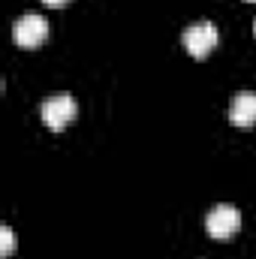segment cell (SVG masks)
<instances>
[{
  "label": "cell",
  "mask_w": 256,
  "mask_h": 259,
  "mask_svg": "<svg viewBox=\"0 0 256 259\" xmlns=\"http://www.w3.org/2000/svg\"><path fill=\"white\" fill-rule=\"evenodd\" d=\"M247 3H256V0H247Z\"/></svg>",
  "instance_id": "ba28073f"
},
{
  "label": "cell",
  "mask_w": 256,
  "mask_h": 259,
  "mask_svg": "<svg viewBox=\"0 0 256 259\" xmlns=\"http://www.w3.org/2000/svg\"><path fill=\"white\" fill-rule=\"evenodd\" d=\"M46 6H64V3H69V0H42Z\"/></svg>",
  "instance_id": "52a82bcc"
},
{
  "label": "cell",
  "mask_w": 256,
  "mask_h": 259,
  "mask_svg": "<svg viewBox=\"0 0 256 259\" xmlns=\"http://www.w3.org/2000/svg\"><path fill=\"white\" fill-rule=\"evenodd\" d=\"M181 39H184V49L190 52L196 61H205V58L217 49L220 33H217V27H214L211 21H199V24H190V27L181 33Z\"/></svg>",
  "instance_id": "6da1fadb"
},
{
  "label": "cell",
  "mask_w": 256,
  "mask_h": 259,
  "mask_svg": "<svg viewBox=\"0 0 256 259\" xmlns=\"http://www.w3.org/2000/svg\"><path fill=\"white\" fill-rule=\"evenodd\" d=\"M12 253H15V235L9 226H0V256L9 259Z\"/></svg>",
  "instance_id": "8992f818"
},
{
  "label": "cell",
  "mask_w": 256,
  "mask_h": 259,
  "mask_svg": "<svg viewBox=\"0 0 256 259\" xmlns=\"http://www.w3.org/2000/svg\"><path fill=\"white\" fill-rule=\"evenodd\" d=\"M229 121L235 127L247 130L256 124V94L253 91H241L232 97V106H229Z\"/></svg>",
  "instance_id": "5b68a950"
},
{
  "label": "cell",
  "mask_w": 256,
  "mask_h": 259,
  "mask_svg": "<svg viewBox=\"0 0 256 259\" xmlns=\"http://www.w3.org/2000/svg\"><path fill=\"white\" fill-rule=\"evenodd\" d=\"M253 33H256V24H253Z\"/></svg>",
  "instance_id": "9c48e42d"
},
{
  "label": "cell",
  "mask_w": 256,
  "mask_h": 259,
  "mask_svg": "<svg viewBox=\"0 0 256 259\" xmlns=\"http://www.w3.org/2000/svg\"><path fill=\"white\" fill-rule=\"evenodd\" d=\"M39 115H42V124L49 130H64L66 124L75 121L78 106H75V100H72L69 94H58V97H49V100L42 103Z\"/></svg>",
  "instance_id": "7a4b0ae2"
},
{
  "label": "cell",
  "mask_w": 256,
  "mask_h": 259,
  "mask_svg": "<svg viewBox=\"0 0 256 259\" xmlns=\"http://www.w3.org/2000/svg\"><path fill=\"white\" fill-rule=\"evenodd\" d=\"M205 229H208V235L217 238V241L232 238V235L241 229V214H238V208H232V205H217V208L208 214Z\"/></svg>",
  "instance_id": "277c9868"
},
{
  "label": "cell",
  "mask_w": 256,
  "mask_h": 259,
  "mask_svg": "<svg viewBox=\"0 0 256 259\" xmlns=\"http://www.w3.org/2000/svg\"><path fill=\"white\" fill-rule=\"evenodd\" d=\"M46 36H49V21L42 15H21L12 27V39L21 49H36L46 42Z\"/></svg>",
  "instance_id": "3957f363"
}]
</instances>
